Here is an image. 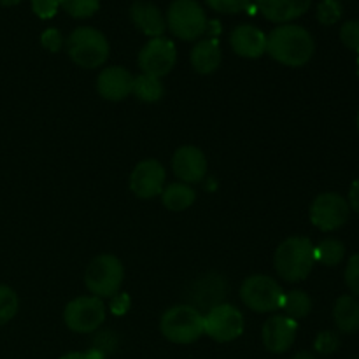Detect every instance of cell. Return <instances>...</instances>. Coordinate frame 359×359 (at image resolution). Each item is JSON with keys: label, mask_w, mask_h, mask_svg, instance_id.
<instances>
[{"label": "cell", "mask_w": 359, "mask_h": 359, "mask_svg": "<svg viewBox=\"0 0 359 359\" xmlns=\"http://www.w3.org/2000/svg\"><path fill=\"white\" fill-rule=\"evenodd\" d=\"M316 42L307 28L284 23L266 35V53L286 67H304L314 56Z\"/></svg>", "instance_id": "6da1fadb"}, {"label": "cell", "mask_w": 359, "mask_h": 359, "mask_svg": "<svg viewBox=\"0 0 359 359\" xmlns=\"http://www.w3.org/2000/svg\"><path fill=\"white\" fill-rule=\"evenodd\" d=\"M316 263V245L311 238L300 235L287 237L280 242L273 255L277 276L287 283H300L307 279Z\"/></svg>", "instance_id": "7a4b0ae2"}, {"label": "cell", "mask_w": 359, "mask_h": 359, "mask_svg": "<svg viewBox=\"0 0 359 359\" xmlns=\"http://www.w3.org/2000/svg\"><path fill=\"white\" fill-rule=\"evenodd\" d=\"M67 53L81 69H98L109 58V41L93 27H79L67 39Z\"/></svg>", "instance_id": "3957f363"}, {"label": "cell", "mask_w": 359, "mask_h": 359, "mask_svg": "<svg viewBox=\"0 0 359 359\" xmlns=\"http://www.w3.org/2000/svg\"><path fill=\"white\" fill-rule=\"evenodd\" d=\"M160 332L168 342L188 346L203 335V316L193 305H175L161 316Z\"/></svg>", "instance_id": "277c9868"}, {"label": "cell", "mask_w": 359, "mask_h": 359, "mask_svg": "<svg viewBox=\"0 0 359 359\" xmlns=\"http://www.w3.org/2000/svg\"><path fill=\"white\" fill-rule=\"evenodd\" d=\"M125 279V269L119 258L112 255H98L88 265L84 273V284L93 297L109 298L119 293Z\"/></svg>", "instance_id": "5b68a950"}, {"label": "cell", "mask_w": 359, "mask_h": 359, "mask_svg": "<svg viewBox=\"0 0 359 359\" xmlns=\"http://www.w3.org/2000/svg\"><path fill=\"white\" fill-rule=\"evenodd\" d=\"M167 28L181 41H196L209 28L205 11L196 0H174L167 11Z\"/></svg>", "instance_id": "8992f818"}, {"label": "cell", "mask_w": 359, "mask_h": 359, "mask_svg": "<svg viewBox=\"0 0 359 359\" xmlns=\"http://www.w3.org/2000/svg\"><path fill=\"white\" fill-rule=\"evenodd\" d=\"M284 293L286 291L277 284L276 279L269 276H249L241 286V300L251 311L259 314H269L283 309Z\"/></svg>", "instance_id": "52a82bcc"}, {"label": "cell", "mask_w": 359, "mask_h": 359, "mask_svg": "<svg viewBox=\"0 0 359 359\" xmlns=\"http://www.w3.org/2000/svg\"><path fill=\"white\" fill-rule=\"evenodd\" d=\"M107 309L97 297H79L69 302L63 311V321L74 333H93L104 325Z\"/></svg>", "instance_id": "ba28073f"}, {"label": "cell", "mask_w": 359, "mask_h": 359, "mask_svg": "<svg viewBox=\"0 0 359 359\" xmlns=\"http://www.w3.org/2000/svg\"><path fill=\"white\" fill-rule=\"evenodd\" d=\"M244 333V316L230 304H219L203 316V335L216 342H231Z\"/></svg>", "instance_id": "9c48e42d"}, {"label": "cell", "mask_w": 359, "mask_h": 359, "mask_svg": "<svg viewBox=\"0 0 359 359\" xmlns=\"http://www.w3.org/2000/svg\"><path fill=\"white\" fill-rule=\"evenodd\" d=\"M351 207L347 198L339 193H321L314 198L311 205L312 224L321 231H335L347 223Z\"/></svg>", "instance_id": "30bf717a"}, {"label": "cell", "mask_w": 359, "mask_h": 359, "mask_svg": "<svg viewBox=\"0 0 359 359\" xmlns=\"http://www.w3.org/2000/svg\"><path fill=\"white\" fill-rule=\"evenodd\" d=\"M137 62H139L142 74L161 79L163 76L170 74L172 69L175 67V62H177V49H175V44L170 39H151L140 49Z\"/></svg>", "instance_id": "8fae6325"}, {"label": "cell", "mask_w": 359, "mask_h": 359, "mask_svg": "<svg viewBox=\"0 0 359 359\" xmlns=\"http://www.w3.org/2000/svg\"><path fill=\"white\" fill-rule=\"evenodd\" d=\"M167 181L165 167L158 160H144L137 163L130 174V189L137 198L149 200L161 195Z\"/></svg>", "instance_id": "7c38bea8"}, {"label": "cell", "mask_w": 359, "mask_h": 359, "mask_svg": "<svg viewBox=\"0 0 359 359\" xmlns=\"http://www.w3.org/2000/svg\"><path fill=\"white\" fill-rule=\"evenodd\" d=\"M298 321L287 316H272L265 321L262 330L263 346L273 354H283L291 349L297 340Z\"/></svg>", "instance_id": "4fadbf2b"}, {"label": "cell", "mask_w": 359, "mask_h": 359, "mask_svg": "<svg viewBox=\"0 0 359 359\" xmlns=\"http://www.w3.org/2000/svg\"><path fill=\"white\" fill-rule=\"evenodd\" d=\"M172 170L175 177L186 184L202 182L207 175V158L195 146H182L172 156Z\"/></svg>", "instance_id": "5bb4252c"}, {"label": "cell", "mask_w": 359, "mask_h": 359, "mask_svg": "<svg viewBox=\"0 0 359 359\" xmlns=\"http://www.w3.org/2000/svg\"><path fill=\"white\" fill-rule=\"evenodd\" d=\"M133 76L125 67L111 65L102 69L97 77V91L104 100L121 102L132 95Z\"/></svg>", "instance_id": "9a60e30c"}, {"label": "cell", "mask_w": 359, "mask_h": 359, "mask_svg": "<svg viewBox=\"0 0 359 359\" xmlns=\"http://www.w3.org/2000/svg\"><path fill=\"white\" fill-rule=\"evenodd\" d=\"M230 46L235 55L256 60L266 53V34L255 25H238L231 30Z\"/></svg>", "instance_id": "2e32d148"}, {"label": "cell", "mask_w": 359, "mask_h": 359, "mask_svg": "<svg viewBox=\"0 0 359 359\" xmlns=\"http://www.w3.org/2000/svg\"><path fill=\"white\" fill-rule=\"evenodd\" d=\"M259 13L272 23H290L304 16L312 6V0H255Z\"/></svg>", "instance_id": "e0dca14e"}, {"label": "cell", "mask_w": 359, "mask_h": 359, "mask_svg": "<svg viewBox=\"0 0 359 359\" xmlns=\"http://www.w3.org/2000/svg\"><path fill=\"white\" fill-rule=\"evenodd\" d=\"M130 18H132L133 25L151 39L163 37L165 30H167V21H165L161 11L154 4L146 2V0H137L130 7Z\"/></svg>", "instance_id": "ac0fdd59"}, {"label": "cell", "mask_w": 359, "mask_h": 359, "mask_svg": "<svg viewBox=\"0 0 359 359\" xmlns=\"http://www.w3.org/2000/svg\"><path fill=\"white\" fill-rule=\"evenodd\" d=\"M189 60H191L193 69L202 74V76H209V74L216 72L221 65V60H223L219 41L214 37L198 41L193 46Z\"/></svg>", "instance_id": "d6986e66"}, {"label": "cell", "mask_w": 359, "mask_h": 359, "mask_svg": "<svg viewBox=\"0 0 359 359\" xmlns=\"http://www.w3.org/2000/svg\"><path fill=\"white\" fill-rule=\"evenodd\" d=\"M333 319L342 333H354L359 330V300L353 294H344L335 302Z\"/></svg>", "instance_id": "ffe728a7"}, {"label": "cell", "mask_w": 359, "mask_h": 359, "mask_svg": "<svg viewBox=\"0 0 359 359\" xmlns=\"http://www.w3.org/2000/svg\"><path fill=\"white\" fill-rule=\"evenodd\" d=\"M195 189L186 182H172V184L165 186L161 191V202L172 212H182V210L189 209L195 203Z\"/></svg>", "instance_id": "44dd1931"}, {"label": "cell", "mask_w": 359, "mask_h": 359, "mask_svg": "<svg viewBox=\"0 0 359 359\" xmlns=\"http://www.w3.org/2000/svg\"><path fill=\"white\" fill-rule=\"evenodd\" d=\"M163 93V83H161V79H158V77L147 76V74H140V76L133 77L132 95H135L140 102L154 104V102L161 100Z\"/></svg>", "instance_id": "7402d4cb"}, {"label": "cell", "mask_w": 359, "mask_h": 359, "mask_svg": "<svg viewBox=\"0 0 359 359\" xmlns=\"http://www.w3.org/2000/svg\"><path fill=\"white\" fill-rule=\"evenodd\" d=\"M283 311L286 312L284 316L294 319V321L307 318L312 311V298L302 290L287 291V293H284Z\"/></svg>", "instance_id": "603a6c76"}, {"label": "cell", "mask_w": 359, "mask_h": 359, "mask_svg": "<svg viewBox=\"0 0 359 359\" xmlns=\"http://www.w3.org/2000/svg\"><path fill=\"white\" fill-rule=\"evenodd\" d=\"M346 256V245L339 238H325L316 245V262L326 266H337Z\"/></svg>", "instance_id": "cb8c5ba5"}, {"label": "cell", "mask_w": 359, "mask_h": 359, "mask_svg": "<svg viewBox=\"0 0 359 359\" xmlns=\"http://www.w3.org/2000/svg\"><path fill=\"white\" fill-rule=\"evenodd\" d=\"M60 7L77 20L90 18L100 9V0H58Z\"/></svg>", "instance_id": "d4e9b609"}, {"label": "cell", "mask_w": 359, "mask_h": 359, "mask_svg": "<svg viewBox=\"0 0 359 359\" xmlns=\"http://www.w3.org/2000/svg\"><path fill=\"white\" fill-rule=\"evenodd\" d=\"M18 307H20V300L14 290L0 284V326L7 325L18 314Z\"/></svg>", "instance_id": "484cf974"}, {"label": "cell", "mask_w": 359, "mask_h": 359, "mask_svg": "<svg viewBox=\"0 0 359 359\" xmlns=\"http://www.w3.org/2000/svg\"><path fill=\"white\" fill-rule=\"evenodd\" d=\"M342 18V4L339 0H323L318 6V20L321 25H335Z\"/></svg>", "instance_id": "4316f807"}, {"label": "cell", "mask_w": 359, "mask_h": 359, "mask_svg": "<svg viewBox=\"0 0 359 359\" xmlns=\"http://www.w3.org/2000/svg\"><path fill=\"white\" fill-rule=\"evenodd\" d=\"M207 6L221 14H238L251 6V0H205Z\"/></svg>", "instance_id": "83f0119b"}, {"label": "cell", "mask_w": 359, "mask_h": 359, "mask_svg": "<svg viewBox=\"0 0 359 359\" xmlns=\"http://www.w3.org/2000/svg\"><path fill=\"white\" fill-rule=\"evenodd\" d=\"M340 41L351 51L359 53V21L349 20L340 28Z\"/></svg>", "instance_id": "f1b7e54d"}, {"label": "cell", "mask_w": 359, "mask_h": 359, "mask_svg": "<svg viewBox=\"0 0 359 359\" xmlns=\"http://www.w3.org/2000/svg\"><path fill=\"white\" fill-rule=\"evenodd\" d=\"M340 347V339L335 332H321L318 337H316L314 349L318 351L319 354H333Z\"/></svg>", "instance_id": "f546056e"}, {"label": "cell", "mask_w": 359, "mask_h": 359, "mask_svg": "<svg viewBox=\"0 0 359 359\" xmlns=\"http://www.w3.org/2000/svg\"><path fill=\"white\" fill-rule=\"evenodd\" d=\"M346 284L351 290L353 297H359V252L353 255L346 266Z\"/></svg>", "instance_id": "4dcf8cb0"}, {"label": "cell", "mask_w": 359, "mask_h": 359, "mask_svg": "<svg viewBox=\"0 0 359 359\" xmlns=\"http://www.w3.org/2000/svg\"><path fill=\"white\" fill-rule=\"evenodd\" d=\"M41 44L49 53H58L63 48V44H65V39H63L62 32L58 28H48V30L42 32Z\"/></svg>", "instance_id": "1f68e13d"}, {"label": "cell", "mask_w": 359, "mask_h": 359, "mask_svg": "<svg viewBox=\"0 0 359 359\" xmlns=\"http://www.w3.org/2000/svg\"><path fill=\"white\" fill-rule=\"evenodd\" d=\"M58 9V0H32V11H34L41 20H49V18L56 16Z\"/></svg>", "instance_id": "d6a6232c"}, {"label": "cell", "mask_w": 359, "mask_h": 359, "mask_svg": "<svg viewBox=\"0 0 359 359\" xmlns=\"http://www.w3.org/2000/svg\"><path fill=\"white\" fill-rule=\"evenodd\" d=\"M130 297L126 293H118L111 298V305H109V311L114 316H123L128 312L130 309Z\"/></svg>", "instance_id": "836d02e7"}, {"label": "cell", "mask_w": 359, "mask_h": 359, "mask_svg": "<svg viewBox=\"0 0 359 359\" xmlns=\"http://www.w3.org/2000/svg\"><path fill=\"white\" fill-rule=\"evenodd\" d=\"M60 359H105V354L100 349H90V351H77V353H69Z\"/></svg>", "instance_id": "e575fe53"}, {"label": "cell", "mask_w": 359, "mask_h": 359, "mask_svg": "<svg viewBox=\"0 0 359 359\" xmlns=\"http://www.w3.org/2000/svg\"><path fill=\"white\" fill-rule=\"evenodd\" d=\"M347 203H349V207L354 210V212L359 214V179H356V181L351 184L349 196H347Z\"/></svg>", "instance_id": "d590c367"}, {"label": "cell", "mask_w": 359, "mask_h": 359, "mask_svg": "<svg viewBox=\"0 0 359 359\" xmlns=\"http://www.w3.org/2000/svg\"><path fill=\"white\" fill-rule=\"evenodd\" d=\"M291 359H318V358H316V354H312L311 351H298V353Z\"/></svg>", "instance_id": "8d00e7d4"}, {"label": "cell", "mask_w": 359, "mask_h": 359, "mask_svg": "<svg viewBox=\"0 0 359 359\" xmlns=\"http://www.w3.org/2000/svg\"><path fill=\"white\" fill-rule=\"evenodd\" d=\"M21 0H0V4H2V6H6V7H13V6H18V4H20Z\"/></svg>", "instance_id": "74e56055"}, {"label": "cell", "mask_w": 359, "mask_h": 359, "mask_svg": "<svg viewBox=\"0 0 359 359\" xmlns=\"http://www.w3.org/2000/svg\"><path fill=\"white\" fill-rule=\"evenodd\" d=\"M356 69H358V77H359V53H358V63H356Z\"/></svg>", "instance_id": "f35d334b"}, {"label": "cell", "mask_w": 359, "mask_h": 359, "mask_svg": "<svg viewBox=\"0 0 359 359\" xmlns=\"http://www.w3.org/2000/svg\"><path fill=\"white\" fill-rule=\"evenodd\" d=\"M356 123H358V130H359V112H358V119H356Z\"/></svg>", "instance_id": "ab89813d"}]
</instances>
